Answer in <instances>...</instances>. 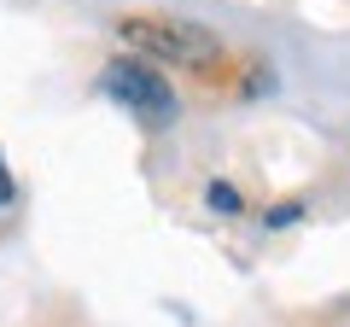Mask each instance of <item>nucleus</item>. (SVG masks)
Here are the masks:
<instances>
[{
    "mask_svg": "<svg viewBox=\"0 0 350 327\" xmlns=\"http://www.w3.org/2000/svg\"><path fill=\"white\" fill-rule=\"evenodd\" d=\"M123 41L152 59H170V64H211L216 59V36H204L199 24H175V18H123Z\"/></svg>",
    "mask_w": 350,
    "mask_h": 327,
    "instance_id": "2",
    "label": "nucleus"
},
{
    "mask_svg": "<svg viewBox=\"0 0 350 327\" xmlns=\"http://www.w3.org/2000/svg\"><path fill=\"white\" fill-rule=\"evenodd\" d=\"M204 199H211L216 216H239V211H245V205H239V193L228 187V181H211V187H204Z\"/></svg>",
    "mask_w": 350,
    "mask_h": 327,
    "instance_id": "3",
    "label": "nucleus"
},
{
    "mask_svg": "<svg viewBox=\"0 0 350 327\" xmlns=\"http://www.w3.org/2000/svg\"><path fill=\"white\" fill-rule=\"evenodd\" d=\"M298 216H304V205L286 199V205H275V211H269V228H286V222H298Z\"/></svg>",
    "mask_w": 350,
    "mask_h": 327,
    "instance_id": "4",
    "label": "nucleus"
},
{
    "mask_svg": "<svg viewBox=\"0 0 350 327\" xmlns=\"http://www.w3.org/2000/svg\"><path fill=\"white\" fill-rule=\"evenodd\" d=\"M12 199V176H6V158H0V205Z\"/></svg>",
    "mask_w": 350,
    "mask_h": 327,
    "instance_id": "5",
    "label": "nucleus"
},
{
    "mask_svg": "<svg viewBox=\"0 0 350 327\" xmlns=\"http://www.w3.org/2000/svg\"><path fill=\"white\" fill-rule=\"evenodd\" d=\"M100 94H105V100H117V105H129L135 117H146L152 129H163L175 117V88L152 70V64H135V59H111V64H105Z\"/></svg>",
    "mask_w": 350,
    "mask_h": 327,
    "instance_id": "1",
    "label": "nucleus"
}]
</instances>
